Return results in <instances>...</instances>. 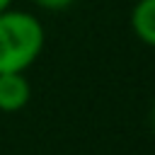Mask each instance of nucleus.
<instances>
[{
	"label": "nucleus",
	"mask_w": 155,
	"mask_h": 155,
	"mask_svg": "<svg viewBox=\"0 0 155 155\" xmlns=\"http://www.w3.org/2000/svg\"><path fill=\"white\" fill-rule=\"evenodd\" d=\"M150 119H153V126H155V107H153V111H150Z\"/></svg>",
	"instance_id": "423d86ee"
},
{
	"label": "nucleus",
	"mask_w": 155,
	"mask_h": 155,
	"mask_svg": "<svg viewBox=\"0 0 155 155\" xmlns=\"http://www.w3.org/2000/svg\"><path fill=\"white\" fill-rule=\"evenodd\" d=\"M128 24L140 44L155 48V0H138L131 7Z\"/></svg>",
	"instance_id": "7ed1b4c3"
},
{
	"label": "nucleus",
	"mask_w": 155,
	"mask_h": 155,
	"mask_svg": "<svg viewBox=\"0 0 155 155\" xmlns=\"http://www.w3.org/2000/svg\"><path fill=\"white\" fill-rule=\"evenodd\" d=\"M46 44V31L34 12L7 7L0 12V73H24Z\"/></svg>",
	"instance_id": "f257e3e1"
},
{
	"label": "nucleus",
	"mask_w": 155,
	"mask_h": 155,
	"mask_svg": "<svg viewBox=\"0 0 155 155\" xmlns=\"http://www.w3.org/2000/svg\"><path fill=\"white\" fill-rule=\"evenodd\" d=\"M12 2L15 0H0V12H5L7 7H12Z\"/></svg>",
	"instance_id": "39448f33"
},
{
	"label": "nucleus",
	"mask_w": 155,
	"mask_h": 155,
	"mask_svg": "<svg viewBox=\"0 0 155 155\" xmlns=\"http://www.w3.org/2000/svg\"><path fill=\"white\" fill-rule=\"evenodd\" d=\"M36 7L46 10V12H65L75 0H31Z\"/></svg>",
	"instance_id": "20e7f679"
},
{
	"label": "nucleus",
	"mask_w": 155,
	"mask_h": 155,
	"mask_svg": "<svg viewBox=\"0 0 155 155\" xmlns=\"http://www.w3.org/2000/svg\"><path fill=\"white\" fill-rule=\"evenodd\" d=\"M31 99V85L24 73H0V111H22Z\"/></svg>",
	"instance_id": "f03ea898"
}]
</instances>
